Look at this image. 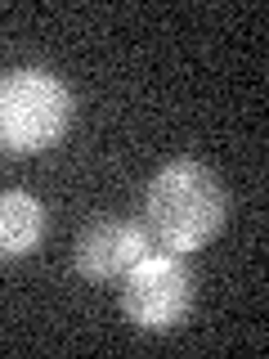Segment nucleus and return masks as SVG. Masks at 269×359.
I'll use <instances>...</instances> for the list:
<instances>
[{
    "instance_id": "f257e3e1",
    "label": "nucleus",
    "mask_w": 269,
    "mask_h": 359,
    "mask_svg": "<svg viewBox=\"0 0 269 359\" xmlns=\"http://www.w3.org/2000/svg\"><path fill=\"white\" fill-rule=\"evenodd\" d=\"M224 216H229V198H224V184L211 166L179 157V162H166L149 180L144 229L162 252L184 256L207 247L224 229Z\"/></svg>"
},
{
    "instance_id": "f03ea898",
    "label": "nucleus",
    "mask_w": 269,
    "mask_h": 359,
    "mask_svg": "<svg viewBox=\"0 0 269 359\" xmlns=\"http://www.w3.org/2000/svg\"><path fill=\"white\" fill-rule=\"evenodd\" d=\"M72 86L50 67H14L0 76V149L5 153H45L72 126Z\"/></svg>"
},
{
    "instance_id": "7ed1b4c3",
    "label": "nucleus",
    "mask_w": 269,
    "mask_h": 359,
    "mask_svg": "<svg viewBox=\"0 0 269 359\" xmlns=\"http://www.w3.org/2000/svg\"><path fill=\"white\" fill-rule=\"evenodd\" d=\"M121 310L139 332H175L193 310V274L175 252H144L121 274Z\"/></svg>"
},
{
    "instance_id": "20e7f679",
    "label": "nucleus",
    "mask_w": 269,
    "mask_h": 359,
    "mask_svg": "<svg viewBox=\"0 0 269 359\" xmlns=\"http://www.w3.org/2000/svg\"><path fill=\"white\" fill-rule=\"evenodd\" d=\"M144 252H153V238L144 224L134 220H95L90 229L76 238V252H72V269L90 283H108V278H121L126 269L139 261Z\"/></svg>"
},
{
    "instance_id": "39448f33",
    "label": "nucleus",
    "mask_w": 269,
    "mask_h": 359,
    "mask_svg": "<svg viewBox=\"0 0 269 359\" xmlns=\"http://www.w3.org/2000/svg\"><path fill=\"white\" fill-rule=\"evenodd\" d=\"M45 238V207L27 189L0 194V261H22Z\"/></svg>"
}]
</instances>
